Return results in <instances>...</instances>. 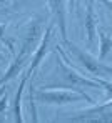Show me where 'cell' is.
I'll list each match as a JSON object with an SVG mask.
<instances>
[{
	"label": "cell",
	"mask_w": 112,
	"mask_h": 123,
	"mask_svg": "<svg viewBox=\"0 0 112 123\" xmlns=\"http://www.w3.org/2000/svg\"><path fill=\"white\" fill-rule=\"evenodd\" d=\"M104 78H92V77H84L80 72H77L72 65L65 63V60L62 58V55L57 52V58H55V72L50 75V80L40 85V88H65V90H74L79 92L82 95L87 97L90 105H94L92 97H89L85 93V88H104Z\"/></svg>",
	"instance_id": "6da1fadb"
},
{
	"label": "cell",
	"mask_w": 112,
	"mask_h": 123,
	"mask_svg": "<svg viewBox=\"0 0 112 123\" xmlns=\"http://www.w3.org/2000/svg\"><path fill=\"white\" fill-rule=\"evenodd\" d=\"M30 78H34V75H30L28 72H22V78L19 83V90L15 93V100L12 105V122H23L22 117V102H23V92H25V86L27 83L30 82Z\"/></svg>",
	"instance_id": "ba28073f"
},
{
	"label": "cell",
	"mask_w": 112,
	"mask_h": 123,
	"mask_svg": "<svg viewBox=\"0 0 112 123\" xmlns=\"http://www.w3.org/2000/svg\"><path fill=\"white\" fill-rule=\"evenodd\" d=\"M47 3H49L50 12H52L54 23L59 27L62 42L69 40L67 38V8H65V0H47Z\"/></svg>",
	"instance_id": "8992f818"
},
{
	"label": "cell",
	"mask_w": 112,
	"mask_h": 123,
	"mask_svg": "<svg viewBox=\"0 0 112 123\" xmlns=\"http://www.w3.org/2000/svg\"><path fill=\"white\" fill-rule=\"evenodd\" d=\"M7 105H8V92H5V93L2 95V98H0V111H2V113L5 111Z\"/></svg>",
	"instance_id": "8fae6325"
},
{
	"label": "cell",
	"mask_w": 112,
	"mask_h": 123,
	"mask_svg": "<svg viewBox=\"0 0 112 123\" xmlns=\"http://www.w3.org/2000/svg\"><path fill=\"white\" fill-rule=\"evenodd\" d=\"M40 35H42V20L40 18L30 20L27 30H25V35H23V40H22L19 53H15L14 62L8 65V68L5 70V73L0 77V88L3 85H7L10 80H14L17 75H22L25 65L28 63L30 57H32V52H35V48L39 45L37 42L40 38Z\"/></svg>",
	"instance_id": "7a4b0ae2"
},
{
	"label": "cell",
	"mask_w": 112,
	"mask_h": 123,
	"mask_svg": "<svg viewBox=\"0 0 112 123\" xmlns=\"http://www.w3.org/2000/svg\"><path fill=\"white\" fill-rule=\"evenodd\" d=\"M0 43L5 45V48H8V53L15 57V45L14 40H10L7 37V23H0Z\"/></svg>",
	"instance_id": "30bf717a"
},
{
	"label": "cell",
	"mask_w": 112,
	"mask_h": 123,
	"mask_svg": "<svg viewBox=\"0 0 112 123\" xmlns=\"http://www.w3.org/2000/svg\"><path fill=\"white\" fill-rule=\"evenodd\" d=\"M62 43L67 47L69 55L77 62V67H79L84 73H87L92 78L112 80V67L111 65H105L104 60L95 58L94 55H90L89 52L79 48V47H77L75 43H72V42L65 40V42H62Z\"/></svg>",
	"instance_id": "3957f363"
},
{
	"label": "cell",
	"mask_w": 112,
	"mask_h": 123,
	"mask_svg": "<svg viewBox=\"0 0 112 123\" xmlns=\"http://www.w3.org/2000/svg\"><path fill=\"white\" fill-rule=\"evenodd\" d=\"M35 95V102L42 103V105H55V106H62V105H70V103L77 102H87V97L74 92V90H65V88H37L34 92Z\"/></svg>",
	"instance_id": "277c9868"
},
{
	"label": "cell",
	"mask_w": 112,
	"mask_h": 123,
	"mask_svg": "<svg viewBox=\"0 0 112 123\" xmlns=\"http://www.w3.org/2000/svg\"><path fill=\"white\" fill-rule=\"evenodd\" d=\"M0 62H7V55H5V52L0 48Z\"/></svg>",
	"instance_id": "4fadbf2b"
},
{
	"label": "cell",
	"mask_w": 112,
	"mask_h": 123,
	"mask_svg": "<svg viewBox=\"0 0 112 123\" xmlns=\"http://www.w3.org/2000/svg\"><path fill=\"white\" fill-rule=\"evenodd\" d=\"M97 37H99V58L105 60L107 55L112 52V37L99 28H97Z\"/></svg>",
	"instance_id": "9c48e42d"
},
{
	"label": "cell",
	"mask_w": 112,
	"mask_h": 123,
	"mask_svg": "<svg viewBox=\"0 0 112 123\" xmlns=\"http://www.w3.org/2000/svg\"><path fill=\"white\" fill-rule=\"evenodd\" d=\"M8 2H12V0H0V5H3V3H8Z\"/></svg>",
	"instance_id": "9a60e30c"
},
{
	"label": "cell",
	"mask_w": 112,
	"mask_h": 123,
	"mask_svg": "<svg viewBox=\"0 0 112 123\" xmlns=\"http://www.w3.org/2000/svg\"><path fill=\"white\" fill-rule=\"evenodd\" d=\"M100 3L105 7V10H107L109 13H112V0H100Z\"/></svg>",
	"instance_id": "7c38bea8"
},
{
	"label": "cell",
	"mask_w": 112,
	"mask_h": 123,
	"mask_svg": "<svg viewBox=\"0 0 112 123\" xmlns=\"http://www.w3.org/2000/svg\"><path fill=\"white\" fill-rule=\"evenodd\" d=\"M75 3H77V0H69V7H70V10L75 7Z\"/></svg>",
	"instance_id": "5bb4252c"
},
{
	"label": "cell",
	"mask_w": 112,
	"mask_h": 123,
	"mask_svg": "<svg viewBox=\"0 0 112 123\" xmlns=\"http://www.w3.org/2000/svg\"><path fill=\"white\" fill-rule=\"evenodd\" d=\"M52 32H54V23H50V25L45 28V32L42 33V40H40V43L37 45V48H35V52H34V57H32V62H30L28 68L25 70V72H28L30 75H35L37 68H39L40 63L44 62L45 55H47V52H49V45H50V38H52Z\"/></svg>",
	"instance_id": "5b68a950"
},
{
	"label": "cell",
	"mask_w": 112,
	"mask_h": 123,
	"mask_svg": "<svg viewBox=\"0 0 112 123\" xmlns=\"http://www.w3.org/2000/svg\"><path fill=\"white\" fill-rule=\"evenodd\" d=\"M99 25V17L95 13L94 8V0H87V7H85V18H84V28H85V35H87V45L92 48L97 40V27Z\"/></svg>",
	"instance_id": "52a82bcc"
}]
</instances>
